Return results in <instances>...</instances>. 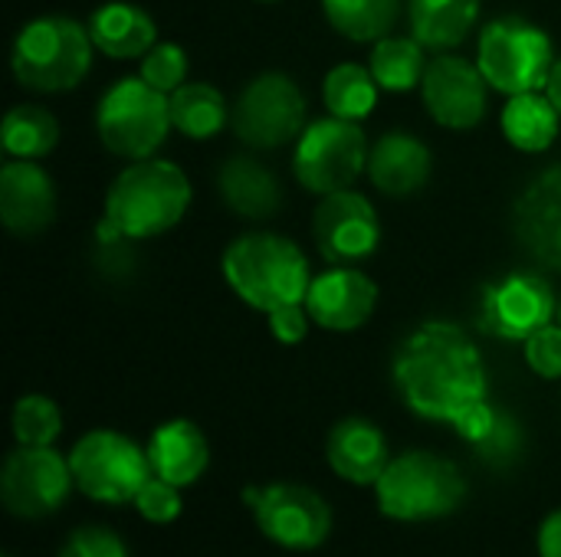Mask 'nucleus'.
<instances>
[{"mask_svg": "<svg viewBox=\"0 0 561 557\" xmlns=\"http://www.w3.org/2000/svg\"><path fill=\"white\" fill-rule=\"evenodd\" d=\"M513 227L523 250L542 269L561 272V164L529 181L516 200Z\"/></svg>", "mask_w": 561, "mask_h": 557, "instance_id": "nucleus-17", "label": "nucleus"}, {"mask_svg": "<svg viewBox=\"0 0 561 557\" xmlns=\"http://www.w3.org/2000/svg\"><path fill=\"white\" fill-rule=\"evenodd\" d=\"M92 36L89 26L49 13V16H36L30 20L16 39H13V53H10V69L16 76V82L30 92H69L76 89L89 69H92Z\"/></svg>", "mask_w": 561, "mask_h": 557, "instance_id": "nucleus-4", "label": "nucleus"}, {"mask_svg": "<svg viewBox=\"0 0 561 557\" xmlns=\"http://www.w3.org/2000/svg\"><path fill=\"white\" fill-rule=\"evenodd\" d=\"M3 557H10V555H3Z\"/></svg>", "mask_w": 561, "mask_h": 557, "instance_id": "nucleus-43", "label": "nucleus"}, {"mask_svg": "<svg viewBox=\"0 0 561 557\" xmlns=\"http://www.w3.org/2000/svg\"><path fill=\"white\" fill-rule=\"evenodd\" d=\"M526 364L546 378V381H559L561 378V325H546L536 335H529L526 341Z\"/></svg>", "mask_w": 561, "mask_h": 557, "instance_id": "nucleus-36", "label": "nucleus"}, {"mask_svg": "<svg viewBox=\"0 0 561 557\" xmlns=\"http://www.w3.org/2000/svg\"><path fill=\"white\" fill-rule=\"evenodd\" d=\"M69 469L82 496L108 506L135 502L141 486L154 476L148 450L118 430L85 433L69 453Z\"/></svg>", "mask_w": 561, "mask_h": 557, "instance_id": "nucleus-8", "label": "nucleus"}, {"mask_svg": "<svg viewBox=\"0 0 561 557\" xmlns=\"http://www.w3.org/2000/svg\"><path fill=\"white\" fill-rule=\"evenodd\" d=\"M72 486L76 479L69 460H62L53 446H20L7 456L0 473L3 509L26 522L53 515Z\"/></svg>", "mask_w": 561, "mask_h": 557, "instance_id": "nucleus-12", "label": "nucleus"}, {"mask_svg": "<svg viewBox=\"0 0 561 557\" xmlns=\"http://www.w3.org/2000/svg\"><path fill=\"white\" fill-rule=\"evenodd\" d=\"M325 453L332 473L355 486H375L391 463L385 433L365 417L339 420L329 433Z\"/></svg>", "mask_w": 561, "mask_h": 557, "instance_id": "nucleus-19", "label": "nucleus"}, {"mask_svg": "<svg viewBox=\"0 0 561 557\" xmlns=\"http://www.w3.org/2000/svg\"><path fill=\"white\" fill-rule=\"evenodd\" d=\"M486 76L463 56H434L421 79V95L431 118L444 128L467 131L486 118Z\"/></svg>", "mask_w": 561, "mask_h": 557, "instance_id": "nucleus-15", "label": "nucleus"}, {"mask_svg": "<svg viewBox=\"0 0 561 557\" xmlns=\"http://www.w3.org/2000/svg\"><path fill=\"white\" fill-rule=\"evenodd\" d=\"M263 3H273V0H263Z\"/></svg>", "mask_w": 561, "mask_h": 557, "instance_id": "nucleus-41", "label": "nucleus"}, {"mask_svg": "<svg viewBox=\"0 0 561 557\" xmlns=\"http://www.w3.org/2000/svg\"><path fill=\"white\" fill-rule=\"evenodd\" d=\"M378 82L371 76L368 66H358V62H342L335 66L325 82H322V98H325V108L335 115V118H345V121H362L375 112L378 105Z\"/></svg>", "mask_w": 561, "mask_h": 557, "instance_id": "nucleus-30", "label": "nucleus"}, {"mask_svg": "<svg viewBox=\"0 0 561 557\" xmlns=\"http://www.w3.org/2000/svg\"><path fill=\"white\" fill-rule=\"evenodd\" d=\"M181 506H184L181 486H174V483H168V479H161V476H151V479L141 486V492L135 496L138 515H141L145 522H151V525H171V522L181 515Z\"/></svg>", "mask_w": 561, "mask_h": 557, "instance_id": "nucleus-34", "label": "nucleus"}, {"mask_svg": "<svg viewBox=\"0 0 561 557\" xmlns=\"http://www.w3.org/2000/svg\"><path fill=\"white\" fill-rule=\"evenodd\" d=\"M325 20L352 43L385 39L401 13V0H322Z\"/></svg>", "mask_w": 561, "mask_h": 557, "instance_id": "nucleus-29", "label": "nucleus"}, {"mask_svg": "<svg viewBox=\"0 0 561 557\" xmlns=\"http://www.w3.org/2000/svg\"><path fill=\"white\" fill-rule=\"evenodd\" d=\"M89 36L95 49L112 59H141L158 43V26L138 3L112 0L92 13Z\"/></svg>", "mask_w": 561, "mask_h": 557, "instance_id": "nucleus-23", "label": "nucleus"}, {"mask_svg": "<svg viewBox=\"0 0 561 557\" xmlns=\"http://www.w3.org/2000/svg\"><path fill=\"white\" fill-rule=\"evenodd\" d=\"M59 557H128V548L112 529L82 525L66 538V545L59 548Z\"/></svg>", "mask_w": 561, "mask_h": 557, "instance_id": "nucleus-35", "label": "nucleus"}, {"mask_svg": "<svg viewBox=\"0 0 561 557\" xmlns=\"http://www.w3.org/2000/svg\"><path fill=\"white\" fill-rule=\"evenodd\" d=\"M309 322H312V315L306 312L302 302L299 305H283V309L270 312V332H273V338L279 345H299V341H306Z\"/></svg>", "mask_w": 561, "mask_h": 557, "instance_id": "nucleus-37", "label": "nucleus"}, {"mask_svg": "<svg viewBox=\"0 0 561 557\" xmlns=\"http://www.w3.org/2000/svg\"><path fill=\"white\" fill-rule=\"evenodd\" d=\"M559 318H561V305H559Z\"/></svg>", "mask_w": 561, "mask_h": 557, "instance_id": "nucleus-42", "label": "nucleus"}, {"mask_svg": "<svg viewBox=\"0 0 561 557\" xmlns=\"http://www.w3.org/2000/svg\"><path fill=\"white\" fill-rule=\"evenodd\" d=\"M0 220L16 236H36L56 220V184L26 158L0 167Z\"/></svg>", "mask_w": 561, "mask_h": 557, "instance_id": "nucleus-18", "label": "nucleus"}, {"mask_svg": "<svg viewBox=\"0 0 561 557\" xmlns=\"http://www.w3.org/2000/svg\"><path fill=\"white\" fill-rule=\"evenodd\" d=\"M556 292L539 272H510L490 282L480 295L477 325L503 341H526L539 328L552 325Z\"/></svg>", "mask_w": 561, "mask_h": 557, "instance_id": "nucleus-13", "label": "nucleus"}, {"mask_svg": "<svg viewBox=\"0 0 561 557\" xmlns=\"http://www.w3.org/2000/svg\"><path fill=\"white\" fill-rule=\"evenodd\" d=\"M191 207L187 174L161 158L131 161L105 194V220L125 240H151L184 220Z\"/></svg>", "mask_w": 561, "mask_h": 557, "instance_id": "nucleus-3", "label": "nucleus"}, {"mask_svg": "<svg viewBox=\"0 0 561 557\" xmlns=\"http://www.w3.org/2000/svg\"><path fill=\"white\" fill-rule=\"evenodd\" d=\"M260 532L289 552H312L332 535L329 502L299 483H273L263 489H247Z\"/></svg>", "mask_w": 561, "mask_h": 557, "instance_id": "nucleus-11", "label": "nucleus"}, {"mask_svg": "<svg viewBox=\"0 0 561 557\" xmlns=\"http://www.w3.org/2000/svg\"><path fill=\"white\" fill-rule=\"evenodd\" d=\"M368 69L385 92H411L427 72L424 46L414 36H385L368 56Z\"/></svg>", "mask_w": 561, "mask_h": 557, "instance_id": "nucleus-28", "label": "nucleus"}, {"mask_svg": "<svg viewBox=\"0 0 561 557\" xmlns=\"http://www.w3.org/2000/svg\"><path fill=\"white\" fill-rule=\"evenodd\" d=\"M148 460L154 476L174 483V486H191L197 483L207 466H210V446L207 437L201 433L197 423L191 420H168L161 423L151 440H148Z\"/></svg>", "mask_w": 561, "mask_h": 557, "instance_id": "nucleus-22", "label": "nucleus"}, {"mask_svg": "<svg viewBox=\"0 0 561 557\" xmlns=\"http://www.w3.org/2000/svg\"><path fill=\"white\" fill-rule=\"evenodd\" d=\"M148 85H154L158 92L171 95L174 89L184 85L187 79V53L178 43H154L145 56H141V72H138Z\"/></svg>", "mask_w": 561, "mask_h": 557, "instance_id": "nucleus-32", "label": "nucleus"}, {"mask_svg": "<svg viewBox=\"0 0 561 557\" xmlns=\"http://www.w3.org/2000/svg\"><path fill=\"white\" fill-rule=\"evenodd\" d=\"M168 98H171V125L194 141H207L220 135L224 125L230 121L227 98L207 82H184Z\"/></svg>", "mask_w": 561, "mask_h": 557, "instance_id": "nucleus-26", "label": "nucleus"}, {"mask_svg": "<svg viewBox=\"0 0 561 557\" xmlns=\"http://www.w3.org/2000/svg\"><path fill=\"white\" fill-rule=\"evenodd\" d=\"M381 515L394 522H434L460 509L467 479L460 466L431 450H411L388 463L375 483Z\"/></svg>", "mask_w": 561, "mask_h": 557, "instance_id": "nucleus-5", "label": "nucleus"}, {"mask_svg": "<svg viewBox=\"0 0 561 557\" xmlns=\"http://www.w3.org/2000/svg\"><path fill=\"white\" fill-rule=\"evenodd\" d=\"M217 190L224 204L243 220H270L283 207V190L273 171L247 154H233L220 164Z\"/></svg>", "mask_w": 561, "mask_h": 557, "instance_id": "nucleus-21", "label": "nucleus"}, {"mask_svg": "<svg viewBox=\"0 0 561 557\" xmlns=\"http://www.w3.org/2000/svg\"><path fill=\"white\" fill-rule=\"evenodd\" d=\"M62 433L59 407L43 394H26L13 407V437L20 446H53Z\"/></svg>", "mask_w": 561, "mask_h": 557, "instance_id": "nucleus-31", "label": "nucleus"}, {"mask_svg": "<svg viewBox=\"0 0 561 557\" xmlns=\"http://www.w3.org/2000/svg\"><path fill=\"white\" fill-rule=\"evenodd\" d=\"M408 13H411V36L424 49L447 53L470 36L480 16V0H411Z\"/></svg>", "mask_w": 561, "mask_h": 557, "instance_id": "nucleus-24", "label": "nucleus"}, {"mask_svg": "<svg viewBox=\"0 0 561 557\" xmlns=\"http://www.w3.org/2000/svg\"><path fill=\"white\" fill-rule=\"evenodd\" d=\"M559 118V108L552 105L549 95H539V92L510 95L503 108V135L513 148L539 154L556 144Z\"/></svg>", "mask_w": 561, "mask_h": 557, "instance_id": "nucleus-25", "label": "nucleus"}, {"mask_svg": "<svg viewBox=\"0 0 561 557\" xmlns=\"http://www.w3.org/2000/svg\"><path fill=\"white\" fill-rule=\"evenodd\" d=\"M546 95L552 98V105L559 108V115H561V56L556 59L552 72H549V82H546Z\"/></svg>", "mask_w": 561, "mask_h": 557, "instance_id": "nucleus-40", "label": "nucleus"}, {"mask_svg": "<svg viewBox=\"0 0 561 557\" xmlns=\"http://www.w3.org/2000/svg\"><path fill=\"white\" fill-rule=\"evenodd\" d=\"M368 171V141L358 121L322 118L306 125L293 151V174L309 194H335L358 181Z\"/></svg>", "mask_w": 561, "mask_h": 557, "instance_id": "nucleus-9", "label": "nucleus"}, {"mask_svg": "<svg viewBox=\"0 0 561 557\" xmlns=\"http://www.w3.org/2000/svg\"><path fill=\"white\" fill-rule=\"evenodd\" d=\"M0 141H3V151L10 158L39 161V158H46L56 148V141H59V121L43 105H13L3 115Z\"/></svg>", "mask_w": 561, "mask_h": 557, "instance_id": "nucleus-27", "label": "nucleus"}, {"mask_svg": "<svg viewBox=\"0 0 561 557\" xmlns=\"http://www.w3.org/2000/svg\"><path fill=\"white\" fill-rule=\"evenodd\" d=\"M391 374L408 410L424 420L454 423L467 407L486 401L483 355L454 322H424L414 328L401 341Z\"/></svg>", "mask_w": 561, "mask_h": 557, "instance_id": "nucleus-1", "label": "nucleus"}, {"mask_svg": "<svg viewBox=\"0 0 561 557\" xmlns=\"http://www.w3.org/2000/svg\"><path fill=\"white\" fill-rule=\"evenodd\" d=\"M477 456L490 466H510L523 456L526 450V433H523V423L510 414V410H500L496 414V423L493 430L473 446Z\"/></svg>", "mask_w": 561, "mask_h": 557, "instance_id": "nucleus-33", "label": "nucleus"}, {"mask_svg": "<svg viewBox=\"0 0 561 557\" xmlns=\"http://www.w3.org/2000/svg\"><path fill=\"white\" fill-rule=\"evenodd\" d=\"M431 167V148L408 131H388L368 151V177L388 197L417 194L427 184Z\"/></svg>", "mask_w": 561, "mask_h": 557, "instance_id": "nucleus-20", "label": "nucleus"}, {"mask_svg": "<svg viewBox=\"0 0 561 557\" xmlns=\"http://www.w3.org/2000/svg\"><path fill=\"white\" fill-rule=\"evenodd\" d=\"M552 39L546 30L523 16H500L486 23L477 43V66L490 89L506 95L539 92L556 66Z\"/></svg>", "mask_w": 561, "mask_h": 557, "instance_id": "nucleus-7", "label": "nucleus"}, {"mask_svg": "<svg viewBox=\"0 0 561 557\" xmlns=\"http://www.w3.org/2000/svg\"><path fill=\"white\" fill-rule=\"evenodd\" d=\"M312 236L325 263L362 266L381 243V223L371 200L345 187L322 197L312 213Z\"/></svg>", "mask_w": 561, "mask_h": 557, "instance_id": "nucleus-14", "label": "nucleus"}, {"mask_svg": "<svg viewBox=\"0 0 561 557\" xmlns=\"http://www.w3.org/2000/svg\"><path fill=\"white\" fill-rule=\"evenodd\" d=\"M230 125L250 148H283L306 131V98L289 76L263 72L240 92Z\"/></svg>", "mask_w": 561, "mask_h": 557, "instance_id": "nucleus-10", "label": "nucleus"}, {"mask_svg": "<svg viewBox=\"0 0 561 557\" xmlns=\"http://www.w3.org/2000/svg\"><path fill=\"white\" fill-rule=\"evenodd\" d=\"M496 414H500V407H493L490 401H480V404H473V407H467L450 427L470 443V446H477L490 430H493V423H496Z\"/></svg>", "mask_w": 561, "mask_h": 557, "instance_id": "nucleus-38", "label": "nucleus"}, {"mask_svg": "<svg viewBox=\"0 0 561 557\" xmlns=\"http://www.w3.org/2000/svg\"><path fill=\"white\" fill-rule=\"evenodd\" d=\"M171 98L138 79H118L99 102L95 112V131L105 151L141 161L154 158V151L164 144L171 131Z\"/></svg>", "mask_w": 561, "mask_h": 557, "instance_id": "nucleus-6", "label": "nucleus"}, {"mask_svg": "<svg viewBox=\"0 0 561 557\" xmlns=\"http://www.w3.org/2000/svg\"><path fill=\"white\" fill-rule=\"evenodd\" d=\"M224 279L256 312L306 302L312 272L306 253L279 233H243L224 250Z\"/></svg>", "mask_w": 561, "mask_h": 557, "instance_id": "nucleus-2", "label": "nucleus"}, {"mask_svg": "<svg viewBox=\"0 0 561 557\" xmlns=\"http://www.w3.org/2000/svg\"><path fill=\"white\" fill-rule=\"evenodd\" d=\"M539 557H561V509L539 529Z\"/></svg>", "mask_w": 561, "mask_h": 557, "instance_id": "nucleus-39", "label": "nucleus"}, {"mask_svg": "<svg viewBox=\"0 0 561 557\" xmlns=\"http://www.w3.org/2000/svg\"><path fill=\"white\" fill-rule=\"evenodd\" d=\"M302 305L319 328L355 332L375 315L378 286L358 266H332L309 282Z\"/></svg>", "mask_w": 561, "mask_h": 557, "instance_id": "nucleus-16", "label": "nucleus"}]
</instances>
